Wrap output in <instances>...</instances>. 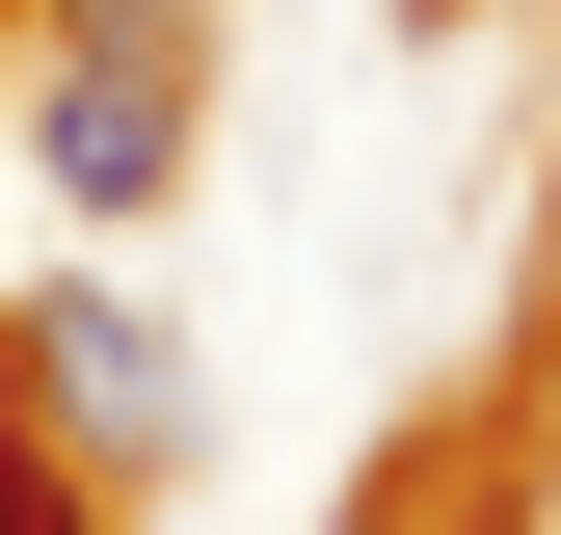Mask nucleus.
Instances as JSON below:
<instances>
[{
	"mask_svg": "<svg viewBox=\"0 0 561 535\" xmlns=\"http://www.w3.org/2000/svg\"><path fill=\"white\" fill-rule=\"evenodd\" d=\"M54 187L81 215H161L187 187V27H81L54 54Z\"/></svg>",
	"mask_w": 561,
	"mask_h": 535,
	"instance_id": "f257e3e1",
	"label": "nucleus"
},
{
	"mask_svg": "<svg viewBox=\"0 0 561 535\" xmlns=\"http://www.w3.org/2000/svg\"><path fill=\"white\" fill-rule=\"evenodd\" d=\"M27 401L107 455V482H161V455H187V349H161L134 295H27Z\"/></svg>",
	"mask_w": 561,
	"mask_h": 535,
	"instance_id": "f03ea898",
	"label": "nucleus"
},
{
	"mask_svg": "<svg viewBox=\"0 0 561 535\" xmlns=\"http://www.w3.org/2000/svg\"><path fill=\"white\" fill-rule=\"evenodd\" d=\"M375 27H428V54H455V27H481V0H375Z\"/></svg>",
	"mask_w": 561,
	"mask_h": 535,
	"instance_id": "7ed1b4c3",
	"label": "nucleus"
},
{
	"mask_svg": "<svg viewBox=\"0 0 561 535\" xmlns=\"http://www.w3.org/2000/svg\"><path fill=\"white\" fill-rule=\"evenodd\" d=\"M81 27H161V0H81Z\"/></svg>",
	"mask_w": 561,
	"mask_h": 535,
	"instance_id": "20e7f679",
	"label": "nucleus"
}]
</instances>
